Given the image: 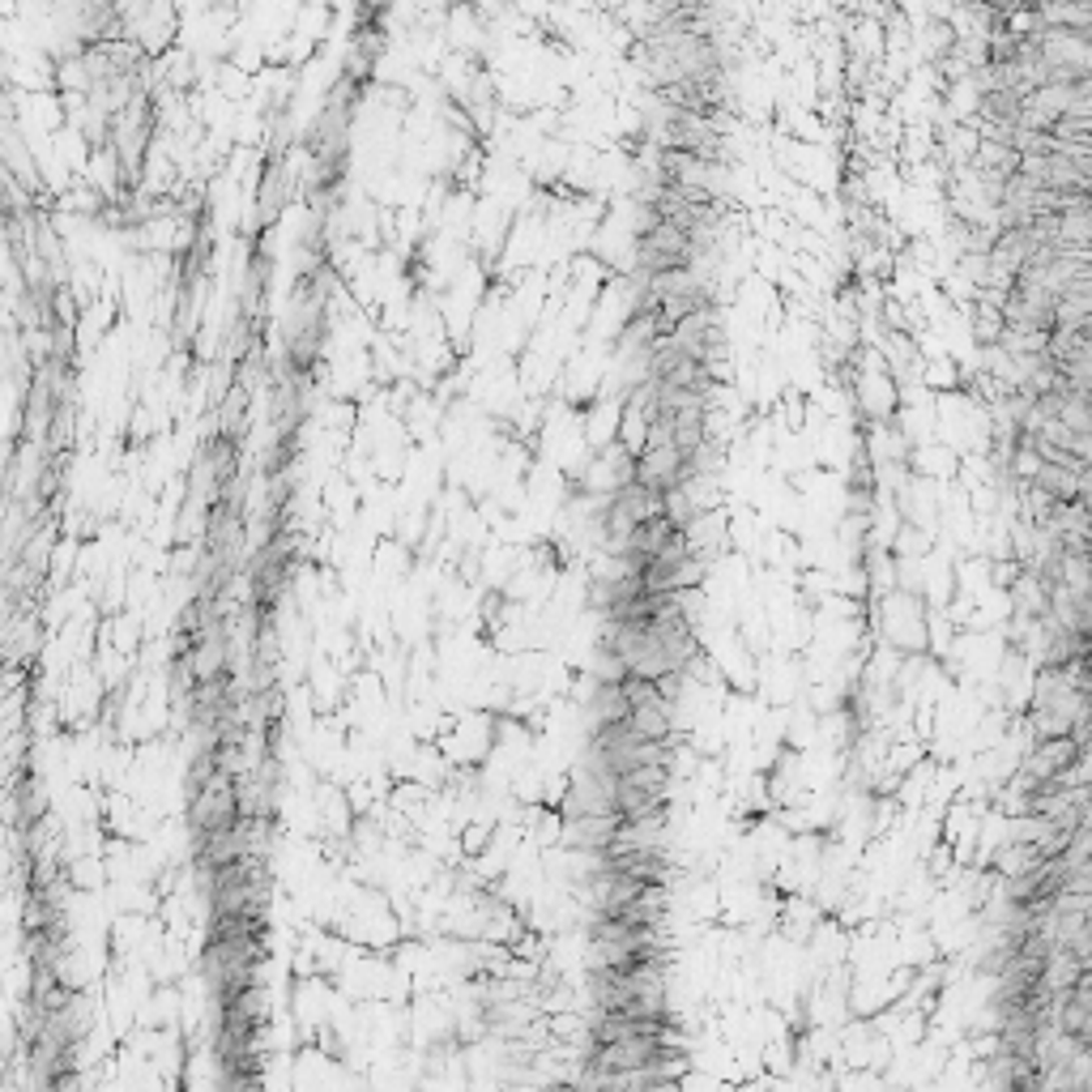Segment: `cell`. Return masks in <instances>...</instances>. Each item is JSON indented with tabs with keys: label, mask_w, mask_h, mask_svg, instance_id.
Wrapping results in <instances>:
<instances>
[{
	"label": "cell",
	"mask_w": 1092,
	"mask_h": 1092,
	"mask_svg": "<svg viewBox=\"0 0 1092 1092\" xmlns=\"http://www.w3.org/2000/svg\"><path fill=\"white\" fill-rule=\"evenodd\" d=\"M1088 556H1092V551H1088Z\"/></svg>",
	"instance_id": "cell-1"
}]
</instances>
